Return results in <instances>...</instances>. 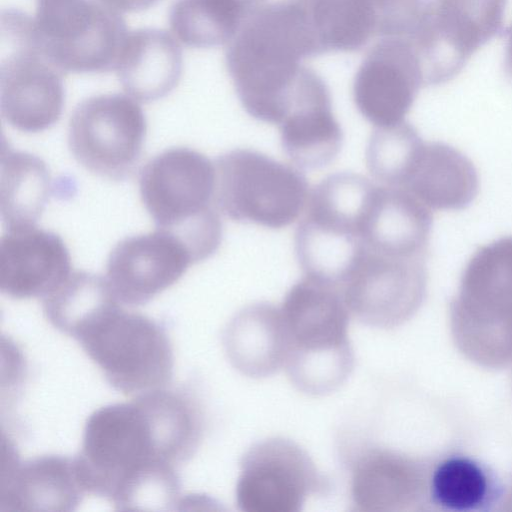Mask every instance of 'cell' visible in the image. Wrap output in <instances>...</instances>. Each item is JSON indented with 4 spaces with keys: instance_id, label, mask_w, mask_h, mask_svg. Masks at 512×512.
I'll return each mask as SVG.
<instances>
[{
    "instance_id": "obj_31",
    "label": "cell",
    "mask_w": 512,
    "mask_h": 512,
    "mask_svg": "<svg viewBox=\"0 0 512 512\" xmlns=\"http://www.w3.org/2000/svg\"><path fill=\"white\" fill-rule=\"evenodd\" d=\"M236 2L248 15L258 6L261 5L263 0H233Z\"/></svg>"
},
{
    "instance_id": "obj_27",
    "label": "cell",
    "mask_w": 512,
    "mask_h": 512,
    "mask_svg": "<svg viewBox=\"0 0 512 512\" xmlns=\"http://www.w3.org/2000/svg\"><path fill=\"white\" fill-rule=\"evenodd\" d=\"M492 481L487 470L466 456H451L441 461L430 482L432 500L452 512H471L488 504Z\"/></svg>"
},
{
    "instance_id": "obj_17",
    "label": "cell",
    "mask_w": 512,
    "mask_h": 512,
    "mask_svg": "<svg viewBox=\"0 0 512 512\" xmlns=\"http://www.w3.org/2000/svg\"><path fill=\"white\" fill-rule=\"evenodd\" d=\"M431 210L407 191L374 185L361 222L362 245L372 251L403 257H427Z\"/></svg>"
},
{
    "instance_id": "obj_11",
    "label": "cell",
    "mask_w": 512,
    "mask_h": 512,
    "mask_svg": "<svg viewBox=\"0 0 512 512\" xmlns=\"http://www.w3.org/2000/svg\"><path fill=\"white\" fill-rule=\"evenodd\" d=\"M194 263L187 245L158 227L119 241L109 254L106 279L121 303L141 305L176 283Z\"/></svg>"
},
{
    "instance_id": "obj_32",
    "label": "cell",
    "mask_w": 512,
    "mask_h": 512,
    "mask_svg": "<svg viewBox=\"0 0 512 512\" xmlns=\"http://www.w3.org/2000/svg\"><path fill=\"white\" fill-rule=\"evenodd\" d=\"M299 1H305V0H299Z\"/></svg>"
},
{
    "instance_id": "obj_5",
    "label": "cell",
    "mask_w": 512,
    "mask_h": 512,
    "mask_svg": "<svg viewBox=\"0 0 512 512\" xmlns=\"http://www.w3.org/2000/svg\"><path fill=\"white\" fill-rule=\"evenodd\" d=\"M280 312L288 341L286 363L295 383L316 394L341 383L352 357L350 311L340 288L304 275L287 292Z\"/></svg>"
},
{
    "instance_id": "obj_10",
    "label": "cell",
    "mask_w": 512,
    "mask_h": 512,
    "mask_svg": "<svg viewBox=\"0 0 512 512\" xmlns=\"http://www.w3.org/2000/svg\"><path fill=\"white\" fill-rule=\"evenodd\" d=\"M424 86L414 44L402 38H379L367 51L353 81L356 108L375 128L405 121Z\"/></svg>"
},
{
    "instance_id": "obj_2",
    "label": "cell",
    "mask_w": 512,
    "mask_h": 512,
    "mask_svg": "<svg viewBox=\"0 0 512 512\" xmlns=\"http://www.w3.org/2000/svg\"><path fill=\"white\" fill-rule=\"evenodd\" d=\"M322 54L304 1L260 5L226 49L236 94L253 118L279 125L295 96L305 58Z\"/></svg>"
},
{
    "instance_id": "obj_18",
    "label": "cell",
    "mask_w": 512,
    "mask_h": 512,
    "mask_svg": "<svg viewBox=\"0 0 512 512\" xmlns=\"http://www.w3.org/2000/svg\"><path fill=\"white\" fill-rule=\"evenodd\" d=\"M85 494L74 458L47 455L19 463L8 447L7 472L2 470L1 476V511H70Z\"/></svg>"
},
{
    "instance_id": "obj_24",
    "label": "cell",
    "mask_w": 512,
    "mask_h": 512,
    "mask_svg": "<svg viewBox=\"0 0 512 512\" xmlns=\"http://www.w3.org/2000/svg\"><path fill=\"white\" fill-rule=\"evenodd\" d=\"M247 16L233 0H176L169 24L179 43L210 48L228 44Z\"/></svg>"
},
{
    "instance_id": "obj_26",
    "label": "cell",
    "mask_w": 512,
    "mask_h": 512,
    "mask_svg": "<svg viewBox=\"0 0 512 512\" xmlns=\"http://www.w3.org/2000/svg\"><path fill=\"white\" fill-rule=\"evenodd\" d=\"M460 301L512 303V236L479 247L466 264Z\"/></svg>"
},
{
    "instance_id": "obj_12",
    "label": "cell",
    "mask_w": 512,
    "mask_h": 512,
    "mask_svg": "<svg viewBox=\"0 0 512 512\" xmlns=\"http://www.w3.org/2000/svg\"><path fill=\"white\" fill-rule=\"evenodd\" d=\"M321 483L301 449L275 439L259 444L244 458L237 500L245 511H294L310 493L322 488Z\"/></svg>"
},
{
    "instance_id": "obj_6",
    "label": "cell",
    "mask_w": 512,
    "mask_h": 512,
    "mask_svg": "<svg viewBox=\"0 0 512 512\" xmlns=\"http://www.w3.org/2000/svg\"><path fill=\"white\" fill-rule=\"evenodd\" d=\"M111 303L81 323L72 336L124 395L164 388L173 374V350L165 330L139 312Z\"/></svg>"
},
{
    "instance_id": "obj_14",
    "label": "cell",
    "mask_w": 512,
    "mask_h": 512,
    "mask_svg": "<svg viewBox=\"0 0 512 512\" xmlns=\"http://www.w3.org/2000/svg\"><path fill=\"white\" fill-rule=\"evenodd\" d=\"M508 0H435L426 46L434 78L453 79L472 54L503 26Z\"/></svg>"
},
{
    "instance_id": "obj_21",
    "label": "cell",
    "mask_w": 512,
    "mask_h": 512,
    "mask_svg": "<svg viewBox=\"0 0 512 512\" xmlns=\"http://www.w3.org/2000/svg\"><path fill=\"white\" fill-rule=\"evenodd\" d=\"M232 324L227 348L243 372L263 375L286 362L288 341L280 310L255 304L240 312Z\"/></svg>"
},
{
    "instance_id": "obj_9",
    "label": "cell",
    "mask_w": 512,
    "mask_h": 512,
    "mask_svg": "<svg viewBox=\"0 0 512 512\" xmlns=\"http://www.w3.org/2000/svg\"><path fill=\"white\" fill-rule=\"evenodd\" d=\"M427 257L388 255L362 247L339 288L351 313L384 327L397 323L421 302Z\"/></svg>"
},
{
    "instance_id": "obj_22",
    "label": "cell",
    "mask_w": 512,
    "mask_h": 512,
    "mask_svg": "<svg viewBox=\"0 0 512 512\" xmlns=\"http://www.w3.org/2000/svg\"><path fill=\"white\" fill-rule=\"evenodd\" d=\"M52 178L46 163L3 142L0 209L7 227L35 224L48 202Z\"/></svg>"
},
{
    "instance_id": "obj_23",
    "label": "cell",
    "mask_w": 512,
    "mask_h": 512,
    "mask_svg": "<svg viewBox=\"0 0 512 512\" xmlns=\"http://www.w3.org/2000/svg\"><path fill=\"white\" fill-rule=\"evenodd\" d=\"M321 52H353L376 38L372 0H305Z\"/></svg>"
},
{
    "instance_id": "obj_1",
    "label": "cell",
    "mask_w": 512,
    "mask_h": 512,
    "mask_svg": "<svg viewBox=\"0 0 512 512\" xmlns=\"http://www.w3.org/2000/svg\"><path fill=\"white\" fill-rule=\"evenodd\" d=\"M203 434L202 410L184 391L161 388L102 407L89 416L74 458L81 484L118 510L163 505L179 493L175 468Z\"/></svg>"
},
{
    "instance_id": "obj_15",
    "label": "cell",
    "mask_w": 512,
    "mask_h": 512,
    "mask_svg": "<svg viewBox=\"0 0 512 512\" xmlns=\"http://www.w3.org/2000/svg\"><path fill=\"white\" fill-rule=\"evenodd\" d=\"M62 238L35 224L7 227L0 238V290L15 298L45 297L71 272Z\"/></svg>"
},
{
    "instance_id": "obj_7",
    "label": "cell",
    "mask_w": 512,
    "mask_h": 512,
    "mask_svg": "<svg viewBox=\"0 0 512 512\" xmlns=\"http://www.w3.org/2000/svg\"><path fill=\"white\" fill-rule=\"evenodd\" d=\"M215 170V206L233 221L281 229L307 205L305 176L256 150L228 151L217 158Z\"/></svg>"
},
{
    "instance_id": "obj_25",
    "label": "cell",
    "mask_w": 512,
    "mask_h": 512,
    "mask_svg": "<svg viewBox=\"0 0 512 512\" xmlns=\"http://www.w3.org/2000/svg\"><path fill=\"white\" fill-rule=\"evenodd\" d=\"M46 319L71 337L75 329L103 307L119 301L106 278L73 271L42 298Z\"/></svg>"
},
{
    "instance_id": "obj_4",
    "label": "cell",
    "mask_w": 512,
    "mask_h": 512,
    "mask_svg": "<svg viewBox=\"0 0 512 512\" xmlns=\"http://www.w3.org/2000/svg\"><path fill=\"white\" fill-rule=\"evenodd\" d=\"M215 165L204 154L174 147L156 155L142 168V203L159 228L177 235L195 262L219 248L223 229L214 209Z\"/></svg>"
},
{
    "instance_id": "obj_19",
    "label": "cell",
    "mask_w": 512,
    "mask_h": 512,
    "mask_svg": "<svg viewBox=\"0 0 512 512\" xmlns=\"http://www.w3.org/2000/svg\"><path fill=\"white\" fill-rule=\"evenodd\" d=\"M114 70L123 89L137 101L163 98L178 85L182 75L179 42L163 30L143 28L129 32Z\"/></svg>"
},
{
    "instance_id": "obj_16",
    "label": "cell",
    "mask_w": 512,
    "mask_h": 512,
    "mask_svg": "<svg viewBox=\"0 0 512 512\" xmlns=\"http://www.w3.org/2000/svg\"><path fill=\"white\" fill-rule=\"evenodd\" d=\"M430 210H461L477 196L479 177L472 161L443 142L414 147L399 186Z\"/></svg>"
},
{
    "instance_id": "obj_30",
    "label": "cell",
    "mask_w": 512,
    "mask_h": 512,
    "mask_svg": "<svg viewBox=\"0 0 512 512\" xmlns=\"http://www.w3.org/2000/svg\"><path fill=\"white\" fill-rule=\"evenodd\" d=\"M504 69L506 74L512 79V25L509 27L507 31Z\"/></svg>"
},
{
    "instance_id": "obj_3",
    "label": "cell",
    "mask_w": 512,
    "mask_h": 512,
    "mask_svg": "<svg viewBox=\"0 0 512 512\" xmlns=\"http://www.w3.org/2000/svg\"><path fill=\"white\" fill-rule=\"evenodd\" d=\"M10 42L26 45L63 73L114 70L129 31L119 12L100 0H37L28 17L2 18Z\"/></svg>"
},
{
    "instance_id": "obj_28",
    "label": "cell",
    "mask_w": 512,
    "mask_h": 512,
    "mask_svg": "<svg viewBox=\"0 0 512 512\" xmlns=\"http://www.w3.org/2000/svg\"><path fill=\"white\" fill-rule=\"evenodd\" d=\"M421 140L413 125L375 128L366 148V165L371 175L386 186L398 187L408 159Z\"/></svg>"
},
{
    "instance_id": "obj_13",
    "label": "cell",
    "mask_w": 512,
    "mask_h": 512,
    "mask_svg": "<svg viewBox=\"0 0 512 512\" xmlns=\"http://www.w3.org/2000/svg\"><path fill=\"white\" fill-rule=\"evenodd\" d=\"M14 44V51L1 64V114L16 130L40 132L62 114L63 72L30 47Z\"/></svg>"
},
{
    "instance_id": "obj_8",
    "label": "cell",
    "mask_w": 512,
    "mask_h": 512,
    "mask_svg": "<svg viewBox=\"0 0 512 512\" xmlns=\"http://www.w3.org/2000/svg\"><path fill=\"white\" fill-rule=\"evenodd\" d=\"M147 132L138 101L123 94H101L73 111L68 145L86 170L110 180L128 176L138 162Z\"/></svg>"
},
{
    "instance_id": "obj_29",
    "label": "cell",
    "mask_w": 512,
    "mask_h": 512,
    "mask_svg": "<svg viewBox=\"0 0 512 512\" xmlns=\"http://www.w3.org/2000/svg\"><path fill=\"white\" fill-rule=\"evenodd\" d=\"M115 11L137 12L153 6L159 0H100Z\"/></svg>"
},
{
    "instance_id": "obj_20",
    "label": "cell",
    "mask_w": 512,
    "mask_h": 512,
    "mask_svg": "<svg viewBox=\"0 0 512 512\" xmlns=\"http://www.w3.org/2000/svg\"><path fill=\"white\" fill-rule=\"evenodd\" d=\"M278 126L283 151L298 167L322 168L341 149L343 132L332 111L330 92L297 106Z\"/></svg>"
}]
</instances>
